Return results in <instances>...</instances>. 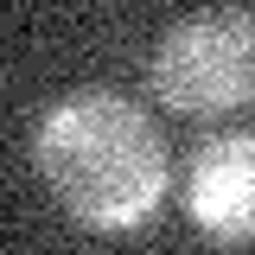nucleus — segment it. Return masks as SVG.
I'll return each instance as SVG.
<instances>
[{"mask_svg":"<svg viewBox=\"0 0 255 255\" xmlns=\"http://www.w3.org/2000/svg\"><path fill=\"white\" fill-rule=\"evenodd\" d=\"M153 90L185 115H236L255 102V6L185 13L153 51Z\"/></svg>","mask_w":255,"mask_h":255,"instance_id":"obj_2","label":"nucleus"},{"mask_svg":"<svg viewBox=\"0 0 255 255\" xmlns=\"http://www.w3.org/2000/svg\"><path fill=\"white\" fill-rule=\"evenodd\" d=\"M185 211L217 243H255V134L204 140L185 172Z\"/></svg>","mask_w":255,"mask_h":255,"instance_id":"obj_3","label":"nucleus"},{"mask_svg":"<svg viewBox=\"0 0 255 255\" xmlns=\"http://www.w3.org/2000/svg\"><path fill=\"white\" fill-rule=\"evenodd\" d=\"M38 172L90 230H134L166 198V140L115 90H77L38 122Z\"/></svg>","mask_w":255,"mask_h":255,"instance_id":"obj_1","label":"nucleus"}]
</instances>
